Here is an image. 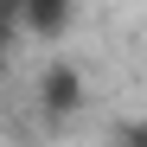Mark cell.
Wrapping results in <instances>:
<instances>
[{
    "mask_svg": "<svg viewBox=\"0 0 147 147\" xmlns=\"http://www.w3.org/2000/svg\"><path fill=\"white\" fill-rule=\"evenodd\" d=\"M83 102H90V83H83L77 64H45L38 70V115L45 121H77Z\"/></svg>",
    "mask_w": 147,
    "mask_h": 147,
    "instance_id": "6da1fadb",
    "label": "cell"
},
{
    "mask_svg": "<svg viewBox=\"0 0 147 147\" xmlns=\"http://www.w3.org/2000/svg\"><path fill=\"white\" fill-rule=\"evenodd\" d=\"M70 26H77V0H26L19 7V32H32V38H64Z\"/></svg>",
    "mask_w": 147,
    "mask_h": 147,
    "instance_id": "7a4b0ae2",
    "label": "cell"
},
{
    "mask_svg": "<svg viewBox=\"0 0 147 147\" xmlns=\"http://www.w3.org/2000/svg\"><path fill=\"white\" fill-rule=\"evenodd\" d=\"M115 147H147V121H121V128H115Z\"/></svg>",
    "mask_w": 147,
    "mask_h": 147,
    "instance_id": "3957f363",
    "label": "cell"
},
{
    "mask_svg": "<svg viewBox=\"0 0 147 147\" xmlns=\"http://www.w3.org/2000/svg\"><path fill=\"white\" fill-rule=\"evenodd\" d=\"M13 32H19L13 19H0V70H7V58H13Z\"/></svg>",
    "mask_w": 147,
    "mask_h": 147,
    "instance_id": "277c9868",
    "label": "cell"
}]
</instances>
